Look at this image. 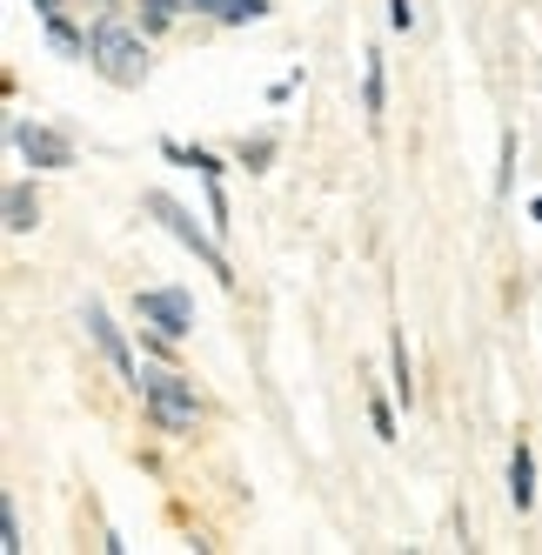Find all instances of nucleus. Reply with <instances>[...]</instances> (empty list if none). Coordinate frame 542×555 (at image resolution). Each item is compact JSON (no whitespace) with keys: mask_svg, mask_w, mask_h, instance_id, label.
<instances>
[{"mask_svg":"<svg viewBox=\"0 0 542 555\" xmlns=\"http://www.w3.org/2000/svg\"><path fill=\"white\" fill-rule=\"evenodd\" d=\"M382 101H389V81H382V54H369V67H362V114L369 121H382Z\"/></svg>","mask_w":542,"mask_h":555,"instance_id":"nucleus-10","label":"nucleus"},{"mask_svg":"<svg viewBox=\"0 0 542 555\" xmlns=\"http://www.w3.org/2000/svg\"><path fill=\"white\" fill-rule=\"evenodd\" d=\"M509 502H516V515L535 508V455H529V435H516V449H509Z\"/></svg>","mask_w":542,"mask_h":555,"instance_id":"nucleus-7","label":"nucleus"},{"mask_svg":"<svg viewBox=\"0 0 542 555\" xmlns=\"http://www.w3.org/2000/svg\"><path fill=\"white\" fill-rule=\"evenodd\" d=\"M369 422H375V435H382V442H396V409L382 402V395H369Z\"/></svg>","mask_w":542,"mask_h":555,"instance_id":"nucleus-14","label":"nucleus"},{"mask_svg":"<svg viewBox=\"0 0 542 555\" xmlns=\"http://www.w3.org/2000/svg\"><path fill=\"white\" fill-rule=\"evenodd\" d=\"M0 548H8V555H21V548H27V542H21V515H14V502L0 508Z\"/></svg>","mask_w":542,"mask_h":555,"instance_id":"nucleus-15","label":"nucleus"},{"mask_svg":"<svg viewBox=\"0 0 542 555\" xmlns=\"http://www.w3.org/2000/svg\"><path fill=\"white\" fill-rule=\"evenodd\" d=\"M242 8H255V0H221V8H215V14H221V21H235Z\"/></svg>","mask_w":542,"mask_h":555,"instance_id":"nucleus-19","label":"nucleus"},{"mask_svg":"<svg viewBox=\"0 0 542 555\" xmlns=\"http://www.w3.org/2000/svg\"><path fill=\"white\" fill-rule=\"evenodd\" d=\"M516 147H522V141H516V128H502V175H495V188H502V194L516 188Z\"/></svg>","mask_w":542,"mask_h":555,"instance_id":"nucleus-13","label":"nucleus"},{"mask_svg":"<svg viewBox=\"0 0 542 555\" xmlns=\"http://www.w3.org/2000/svg\"><path fill=\"white\" fill-rule=\"evenodd\" d=\"M389 369H396V402H415V382H409V341L389 335Z\"/></svg>","mask_w":542,"mask_h":555,"instance_id":"nucleus-11","label":"nucleus"},{"mask_svg":"<svg viewBox=\"0 0 542 555\" xmlns=\"http://www.w3.org/2000/svg\"><path fill=\"white\" fill-rule=\"evenodd\" d=\"M389 27H396V34L415 27V8H409V0H389Z\"/></svg>","mask_w":542,"mask_h":555,"instance_id":"nucleus-16","label":"nucleus"},{"mask_svg":"<svg viewBox=\"0 0 542 555\" xmlns=\"http://www.w3.org/2000/svg\"><path fill=\"white\" fill-rule=\"evenodd\" d=\"M14 147H21V162L27 168H74V141L67 134H54V128H41V121H14Z\"/></svg>","mask_w":542,"mask_h":555,"instance_id":"nucleus-5","label":"nucleus"},{"mask_svg":"<svg viewBox=\"0 0 542 555\" xmlns=\"http://www.w3.org/2000/svg\"><path fill=\"white\" fill-rule=\"evenodd\" d=\"M141 402H147V422L162 435H195V422H202L195 382L175 375V369H141Z\"/></svg>","mask_w":542,"mask_h":555,"instance_id":"nucleus-2","label":"nucleus"},{"mask_svg":"<svg viewBox=\"0 0 542 555\" xmlns=\"http://www.w3.org/2000/svg\"><path fill=\"white\" fill-rule=\"evenodd\" d=\"M74 8V0H34V14H41V21H54V14H67Z\"/></svg>","mask_w":542,"mask_h":555,"instance_id":"nucleus-17","label":"nucleus"},{"mask_svg":"<svg viewBox=\"0 0 542 555\" xmlns=\"http://www.w3.org/2000/svg\"><path fill=\"white\" fill-rule=\"evenodd\" d=\"M529 221H542V194H535V202H529Z\"/></svg>","mask_w":542,"mask_h":555,"instance_id":"nucleus-20","label":"nucleus"},{"mask_svg":"<svg viewBox=\"0 0 542 555\" xmlns=\"http://www.w3.org/2000/svg\"><path fill=\"white\" fill-rule=\"evenodd\" d=\"M88 335H94V348L114 362V375H121L128 388H141V369H134V354H128V335L114 328V314H107L101 301H88Z\"/></svg>","mask_w":542,"mask_h":555,"instance_id":"nucleus-6","label":"nucleus"},{"mask_svg":"<svg viewBox=\"0 0 542 555\" xmlns=\"http://www.w3.org/2000/svg\"><path fill=\"white\" fill-rule=\"evenodd\" d=\"M147 215H154V221H162V228L175 234V242H181L188 255H195V261H202V268L215 274V282H221V288H235V268H228V255H221V248L208 242V234L195 228V215H188V208L175 202V194H162V188H154V194H147Z\"/></svg>","mask_w":542,"mask_h":555,"instance_id":"nucleus-3","label":"nucleus"},{"mask_svg":"<svg viewBox=\"0 0 542 555\" xmlns=\"http://www.w3.org/2000/svg\"><path fill=\"white\" fill-rule=\"evenodd\" d=\"M74 8H88V14H114L121 0H74Z\"/></svg>","mask_w":542,"mask_h":555,"instance_id":"nucleus-18","label":"nucleus"},{"mask_svg":"<svg viewBox=\"0 0 542 555\" xmlns=\"http://www.w3.org/2000/svg\"><path fill=\"white\" fill-rule=\"evenodd\" d=\"M134 322H147V328L188 341V335H195V301H188L181 288H141V295H134Z\"/></svg>","mask_w":542,"mask_h":555,"instance_id":"nucleus-4","label":"nucleus"},{"mask_svg":"<svg viewBox=\"0 0 542 555\" xmlns=\"http://www.w3.org/2000/svg\"><path fill=\"white\" fill-rule=\"evenodd\" d=\"M88 67L101 74V81H114V88H141V81H147V34L128 27L121 8H114V14H94Z\"/></svg>","mask_w":542,"mask_h":555,"instance_id":"nucleus-1","label":"nucleus"},{"mask_svg":"<svg viewBox=\"0 0 542 555\" xmlns=\"http://www.w3.org/2000/svg\"><path fill=\"white\" fill-rule=\"evenodd\" d=\"M34 228H41V202H34L27 181H14L8 188V234H34Z\"/></svg>","mask_w":542,"mask_h":555,"instance_id":"nucleus-8","label":"nucleus"},{"mask_svg":"<svg viewBox=\"0 0 542 555\" xmlns=\"http://www.w3.org/2000/svg\"><path fill=\"white\" fill-rule=\"evenodd\" d=\"M41 27H48V48H54L61 61H88V34L74 27L67 14H54V21H41Z\"/></svg>","mask_w":542,"mask_h":555,"instance_id":"nucleus-9","label":"nucleus"},{"mask_svg":"<svg viewBox=\"0 0 542 555\" xmlns=\"http://www.w3.org/2000/svg\"><path fill=\"white\" fill-rule=\"evenodd\" d=\"M235 154H242V168H248V175H261L268 162H275V134H255V141H242Z\"/></svg>","mask_w":542,"mask_h":555,"instance_id":"nucleus-12","label":"nucleus"}]
</instances>
